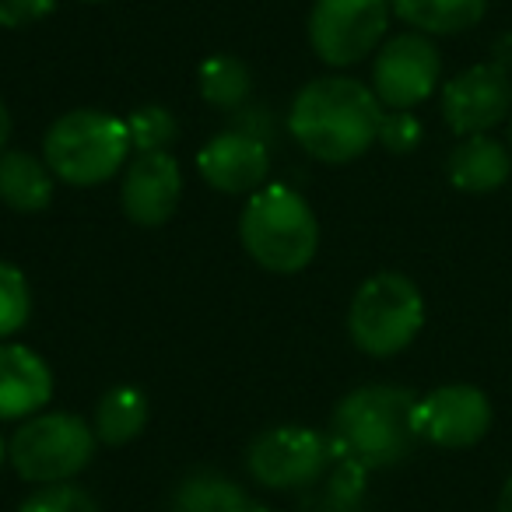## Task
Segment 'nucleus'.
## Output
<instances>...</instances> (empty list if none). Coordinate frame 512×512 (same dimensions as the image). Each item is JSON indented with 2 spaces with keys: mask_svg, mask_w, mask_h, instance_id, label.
Instances as JSON below:
<instances>
[{
  "mask_svg": "<svg viewBox=\"0 0 512 512\" xmlns=\"http://www.w3.org/2000/svg\"><path fill=\"white\" fill-rule=\"evenodd\" d=\"M425 327V299L407 274L383 271L362 281L348 309V334L358 351L393 358Z\"/></svg>",
  "mask_w": 512,
  "mask_h": 512,
  "instance_id": "obj_5",
  "label": "nucleus"
},
{
  "mask_svg": "<svg viewBox=\"0 0 512 512\" xmlns=\"http://www.w3.org/2000/svg\"><path fill=\"white\" fill-rule=\"evenodd\" d=\"M127 120L102 109H71L43 137V158L71 186H99L127 165Z\"/></svg>",
  "mask_w": 512,
  "mask_h": 512,
  "instance_id": "obj_4",
  "label": "nucleus"
},
{
  "mask_svg": "<svg viewBox=\"0 0 512 512\" xmlns=\"http://www.w3.org/2000/svg\"><path fill=\"white\" fill-rule=\"evenodd\" d=\"M232 512H271V509H267V505L264 502H256V498H242V502L239 505H235V509Z\"/></svg>",
  "mask_w": 512,
  "mask_h": 512,
  "instance_id": "obj_28",
  "label": "nucleus"
},
{
  "mask_svg": "<svg viewBox=\"0 0 512 512\" xmlns=\"http://www.w3.org/2000/svg\"><path fill=\"white\" fill-rule=\"evenodd\" d=\"M53 172L46 158L29 151H0V200L11 211L36 214L46 211L53 200Z\"/></svg>",
  "mask_w": 512,
  "mask_h": 512,
  "instance_id": "obj_16",
  "label": "nucleus"
},
{
  "mask_svg": "<svg viewBox=\"0 0 512 512\" xmlns=\"http://www.w3.org/2000/svg\"><path fill=\"white\" fill-rule=\"evenodd\" d=\"M18 512H99V502L85 488L64 481V484H43V488H36L18 505Z\"/></svg>",
  "mask_w": 512,
  "mask_h": 512,
  "instance_id": "obj_23",
  "label": "nucleus"
},
{
  "mask_svg": "<svg viewBox=\"0 0 512 512\" xmlns=\"http://www.w3.org/2000/svg\"><path fill=\"white\" fill-rule=\"evenodd\" d=\"M95 428L85 425L78 414L53 411L32 414L8 442V460L22 481L36 484H64L78 477L95 456Z\"/></svg>",
  "mask_w": 512,
  "mask_h": 512,
  "instance_id": "obj_6",
  "label": "nucleus"
},
{
  "mask_svg": "<svg viewBox=\"0 0 512 512\" xmlns=\"http://www.w3.org/2000/svg\"><path fill=\"white\" fill-rule=\"evenodd\" d=\"M53 8H57V0H0V25L22 29V25L53 15Z\"/></svg>",
  "mask_w": 512,
  "mask_h": 512,
  "instance_id": "obj_25",
  "label": "nucleus"
},
{
  "mask_svg": "<svg viewBox=\"0 0 512 512\" xmlns=\"http://www.w3.org/2000/svg\"><path fill=\"white\" fill-rule=\"evenodd\" d=\"M29 313H32L29 281H25V274L15 264L0 260V341L18 334L29 323Z\"/></svg>",
  "mask_w": 512,
  "mask_h": 512,
  "instance_id": "obj_22",
  "label": "nucleus"
},
{
  "mask_svg": "<svg viewBox=\"0 0 512 512\" xmlns=\"http://www.w3.org/2000/svg\"><path fill=\"white\" fill-rule=\"evenodd\" d=\"M446 176L463 193H491L512 176V151L488 134L460 137L446 158Z\"/></svg>",
  "mask_w": 512,
  "mask_h": 512,
  "instance_id": "obj_15",
  "label": "nucleus"
},
{
  "mask_svg": "<svg viewBox=\"0 0 512 512\" xmlns=\"http://www.w3.org/2000/svg\"><path fill=\"white\" fill-rule=\"evenodd\" d=\"M246 491L218 470H193L172 491L169 512H232Z\"/></svg>",
  "mask_w": 512,
  "mask_h": 512,
  "instance_id": "obj_20",
  "label": "nucleus"
},
{
  "mask_svg": "<svg viewBox=\"0 0 512 512\" xmlns=\"http://www.w3.org/2000/svg\"><path fill=\"white\" fill-rule=\"evenodd\" d=\"M383 102L355 78H316L292 99L288 134L306 155L327 165L362 158L379 141Z\"/></svg>",
  "mask_w": 512,
  "mask_h": 512,
  "instance_id": "obj_1",
  "label": "nucleus"
},
{
  "mask_svg": "<svg viewBox=\"0 0 512 512\" xmlns=\"http://www.w3.org/2000/svg\"><path fill=\"white\" fill-rule=\"evenodd\" d=\"M239 239L264 271L299 274L320 249V221L292 186H260L249 193L239 218Z\"/></svg>",
  "mask_w": 512,
  "mask_h": 512,
  "instance_id": "obj_3",
  "label": "nucleus"
},
{
  "mask_svg": "<svg viewBox=\"0 0 512 512\" xmlns=\"http://www.w3.org/2000/svg\"><path fill=\"white\" fill-rule=\"evenodd\" d=\"M148 414V397L137 386H113V390L102 393L99 407H95V439L106 442V446H127L144 432Z\"/></svg>",
  "mask_w": 512,
  "mask_h": 512,
  "instance_id": "obj_18",
  "label": "nucleus"
},
{
  "mask_svg": "<svg viewBox=\"0 0 512 512\" xmlns=\"http://www.w3.org/2000/svg\"><path fill=\"white\" fill-rule=\"evenodd\" d=\"M509 151H512V123H509Z\"/></svg>",
  "mask_w": 512,
  "mask_h": 512,
  "instance_id": "obj_30",
  "label": "nucleus"
},
{
  "mask_svg": "<svg viewBox=\"0 0 512 512\" xmlns=\"http://www.w3.org/2000/svg\"><path fill=\"white\" fill-rule=\"evenodd\" d=\"M439 78L442 57L425 32H400L386 39L372 64V92L383 109H414L439 88Z\"/></svg>",
  "mask_w": 512,
  "mask_h": 512,
  "instance_id": "obj_9",
  "label": "nucleus"
},
{
  "mask_svg": "<svg viewBox=\"0 0 512 512\" xmlns=\"http://www.w3.org/2000/svg\"><path fill=\"white\" fill-rule=\"evenodd\" d=\"M53 397V369L25 344H0V421H25Z\"/></svg>",
  "mask_w": 512,
  "mask_h": 512,
  "instance_id": "obj_14",
  "label": "nucleus"
},
{
  "mask_svg": "<svg viewBox=\"0 0 512 512\" xmlns=\"http://www.w3.org/2000/svg\"><path fill=\"white\" fill-rule=\"evenodd\" d=\"M4 460H8V446H4V435H0V467H4Z\"/></svg>",
  "mask_w": 512,
  "mask_h": 512,
  "instance_id": "obj_29",
  "label": "nucleus"
},
{
  "mask_svg": "<svg viewBox=\"0 0 512 512\" xmlns=\"http://www.w3.org/2000/svg\"><path fill=\"white\" fill-rule=\"evenodd\" d=\"M197 172L218 193H256L271 172V151L253 130H225L200 148Z\"/></svg>",
  "mask_w": 512,
  "mask_h": 512,
  "instance_id": "obj_13",
  "label": "nucleus"
},
{
  "mask_svg": "<svg viewBox=\"0 0 512 512\" xmlns=\"http://www.w3.org/2000/svg\"><path fill=\"white\" fill-rule=\"evenodd\" d=\"M88 4H106V0H88Z\"/></svg>",
  "mask_w": 512,
  "mask_h": 512,
  "instance_id": "obj_31",
  "label": "nucleus"
},
{
  "mask_svg": "<svg viewBox=\"0 0 512 512\" xmlns=\"http://www.w3.org/2000/svg\"><path fill=\"white\" fill-rule=\"evenodd\" d=\"M249 88H253V74L232 53H214L197 71L200 99L214 109H239L249 99Z\"/></svg>",
  "mask_w": 512,
  "mask_h": 512,
  "instance_id": "obj_19",
  "label": "nucleus"
},
{
  "mask_svg": "<svg viewBox=\"0 0 512 512\" xmlns=\"http://www.w3.org/2000/svg\"><path fill=\"white\" fill-rule=\"evenodd\" d=\"M418 393L393 383H369L351 390L334 407L330 439L341 460L358 463L362 470L393 467L407 460L418 446L414 428Z\"/></svg>",
  "mask_w": 512,
  "mask_h": 512,
  "instance_id": "obj_2",
  "label": "nucleus"
},
{
  "mask_svg": "<svg viewBox=\"0 0 512 512\" xmlns=\"http://www.w3.org/2000/svg\"><path fill=\"white\" fill-rule=\"evenodd\" d=\"M442 120L456 137L488 134L512 113V78L502 64H474L442 88Z\"/></svg>",
  "mask_w": 512,
  "mask_h": 512,
  "instance_id": "obj_11",
  "label": "nucleus"
},
{
  "mask_svg": "<svg viewBox=\"0 0 512 512\" xmlns=\"http://www.w3.org/2000/svg\"><path fill=\"white\" fill-rule=\"evenodd\" d=\"M393 15L425 36H456L474 29L488 11V0H390Z\"/></svg>",
  "mask_w": 512,
  "mask_h": 512,
  "instance_id": "obj_17",
  "label": "nucleus"
},
{
  "mask_svg": "<svg viewBox=\"0 0 512 512\" xmlns=\"http://www.w3.org/2000/svg\"><path fill=\"white\" fill-rule=\"evenodd\" d=\"M8 141H11V113H8V106L0 102V151L8 148Z\"/></svg>",
  "mask_w": 512,
  "mask_h": 512,
  "instance_id": "obj_26",
  "label": "nucleus"
},
{
  "mask_svg": "<svg viewBox=\"0 0 512 512\" xmlns=\"http://www.w3.org/2000/svg\"><path fill=\"white\" fill-rule=\"evenodd\" d=\"M183 197V169L172 158V151H151L137 155L123 169L120 183V204L134 225L155 228L172 218Z\"/></svg>",
  "mask_w": 512,
  "mask_h": 512,
  "instance_id": "obj_12",
  "label": "nucleus"
},
{
  "mask_svg": "<svg viewBox=\"0 0 512 512\" xmlns=\"http://www.w3.org/2000/svg\"><path fill=\"white\" fill-rule=\"evenodd\" d=\"M390 0H316L309 11V43L327 67H355L383 43Z\"/></svg>",
  "mask_w": 512,
  "mask_h": 512,
  "instance_id": "obj_8",
  "label": "nucleus"
},
{
  "mask_svg": "<svg viewBox=\"0 0 512 512\" xmlns=\"http://www.w3.org/2000/svg\"><path fill=\"white\" fill-rule=\"evenodd\" d=\"M414 428L421 442L439 449H470L491 428V400L470 383H449L418 397Z\"/></svg>",
  "mask_w": 512,
  "mask_h": 512,
  "instance_id": "obj_10",
  "label": "nucleus"
},
{
  "mask_svg": "<svg viewBox=\"0 0 512 512\" xmlns=\"http://www.w3.org/2000/svg\"><path fill=\"white\" fill-rule=\"evenodd\" d=\"M127 134L137 155H151V151H169L176 144L179 123L165 106H141L127 116Z\"/></svg>",
  "mask_w": 512,
  "mask_h": 512,
  "instance_id": "obj_21",
  "label": "nucleus"
},
{
  "mask_svg": "<svg viewBox=\"0 0 512 512\" xmlns=\"http://www.w3.org/2000/svg\"><path fill=\"white\" fill-rule=\"evenodd\" d=\"M421 120L411 113V109H390L383 113V123H379V144L393 155H411L421 144Z\"/></svg>",
  "mask_w": 512,
  "mask_h": 512,
  "instance_id": "obj_24",
  "label": "nucleus"
},
{
  "mask_svg": "<svg viewBox=\"0 0 512 512\" xmlns=\"http://www.w3.org/2000/svg\"><path fill=\"white\" fill-rule=\"evenodd\" d=\"M498 512H512V474L505 477L502 491H498Z\"/></svg>",
  "mask_w": 512,
  "mask_h": 512,
  "instance_id": "obj_27",
  "label": "nucleus"
},
{
  "mask_svg": "<svg viewBox=\"0 0 512 512\" xmlns=\"http://www.w3.org/2000/svg\"><path fill=\"white\" fill-rule=\"evenodd\" d=\"M337 449L334 439L316 428L302 425H278L260 432L249 442L246 467L256 484L271 491H295L313 488L334 463Z\"/></svg>",
  "mask_w": 512,
  "mask_h": 512,
  "instance_id": "obj_7",
  "label": "nucleus"
}]
</instances>
